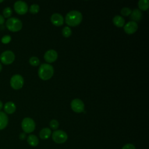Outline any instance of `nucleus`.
<instances>
[{
	"mask_svg": "<svg viewBox=\"0 0 149 149\" xmlns=\"http://www.w3.org/2000/svg\"><path fill=\"white\" fill-rule=\"evenodd\" d=\"M19 137H20V139L21 140H24V139H25V137H26V134H25L24 133H22L20 134Z\"/></svg>",
	"mask_w": 149,
	"mask_h": 149,
	"instance_id": "29",
	"label": "nucleus"
},
{
	"mask_svg": "<svg viewBox=\"0 0 149 149\" xmlns=\"http://www.w3.org/2000/svg\"><path fill=\"white\" fill-rule=\"evenodd\" d=\"M40 10V6L37 4H33L30 6L29 11L32 14H36Z\"/></svg>",
	"mask_w": 149,
	"mask_h": 149,
	"instance_id": "22",
	"label": "nucleus"
},
{
	"mask_svg": "<svg viewBox=\"0 0 149 149\" xmlns=\"http://www.w3.org/2000/svg\"><path fill=\"white\" fill-rule=\"evenodd\" d=\"M15 59L14 53L10 50L3 52L0 55V59L2 63L5 65H10L13 62Z\"/></svg>",
	"mask_w": 149,
	"mask_h": 149,
	"instance_id": "7",
	"label": "nucleus"
},
{
	"mask_svg": "<svg viewBox=\"0 0 149 149\" xmlns=\"http://www.w3.org/2000/svg\"><path fill=\"white\" fill-rule=\"evenodd\" d=\"M113 23L115 26H116L118 27H122L124 26L125 20L123 17L119 15H116L113 18Z\"/></svg>",
	"mask_w": 149,
	"mask_h": 149,
	"instance_id": "17",
	"label": "nucleus"
},
{
	"mask_svg": "<svg viewBox=\"0 0 149 149\" xmlns=\"http://www.w3.org/2000/svg\"><path fill=\"white\" fill-rule=\"evenodd\" d=\"M122 149H136V147L133 144L128 143L124 145Z\"/></svg>",
	"mask_w": 149,
	"mask_h": 149,
	"instance_id": "27",
	"label": "nucleus"
},
{
	"mask_svg": "<svg viewBox=\"0 0 149 149\" xmlns=\"http://www.w3.org/2000/svg\"><path fill=\"white\" fill-rule=\"evenodd\" d=\"M16 105L12 101L7 102L4 105V111L8 114L13 113L16 111Z\"/></svg>",
	"mask_w": 149,
	"mask_h": 149,
	"instance_id": "14",
	"label": "nucleus"
},
{
	"mask_svg": "<svg viewBox=\"0 0 149 149\" xmlns=\"http://www.w3.org/2000/svg\"><path fill=\"white\" fill-rule=\"evenodd\" d=\"M83 16L81 12L77 10H72L68 12L65 17L66 23L71 27L78 26L82 21Z\"/></svg>",
	"mask_w": 149,
	"mask_h": 149,
	"instance_id": "1",
	"label": "nucleus"
},
{
	"mask_svg": "<svg viewBox=\"0 0 149 149\" xmlns=\"http://www.w3.org/2000/svg\"><path fill=\"white\" fill-rule=\"evenodd\" d=\"M124 31L127 34H134L138 29V25L136 22L130 21L127 22L123 27Z\"/></svg>",
	"mask_w": 149,
	"mask_h": 149,
	"instance_id": "11",
	"label": "nucleus"
},
{
	"mask_svg": "<svg viewBox=\"0 0 149 149\" xmlns=\"http://www.w3.org/2000/svg\"><path fill=\"white\" fill-rule=\"evenodd\" d=\"M2 107H3V104H2V102L0 101V110L2 109Z\"/></svg>",
	"mask_w": 149,
	"mask_h": 149,
	"instance_id": "30",
	"label": "nucleus"
},
{
	"mask_svg": "<svg viewBox=\"0 0 149 149\" xmlns=\"http://www.w3.org/2000/svg\"><path fill=\"white\" fill-rule=\"evenodd\" d=\"M24 84L23 77L19 74H14L10 79V84L12 88L15 90L20 89Z\"/></svg>",
	"mask_w": 149,
	"mask_h": 149,
	"instance_id": "6",
	"label": "nucleus"
},
{
	"mask_svg": "<svg viewBox=\"0 0 149 149\" xmlns=\"http://www.w3.org/2000/svg\"><path fill=\"white\" fill-rule=\"evenodd\" d=\"M12 10L10 7H6L3 10V17L8 18L12 15Z\"/></svg>",
	"mask_w": 149,
	"mask_h": 149,
	"instance_id": "23",
	"label": "nucleus"
},
{
	"mask_svg": "<svg viewBox=\"0 0 149 149\" xmlns=\"http://www.w3.org/2000/svg\"><path fill=\"white\" fill-rule=\"evenodd\" d=\"M50 19L51 23L55 26H61L63 25L64 22V19L63 16L58 13L52 14Z\"/></svg>",
	"mask_w": 149,
	"mask_h": 149,
	"instance_id": "12",
	"label": "nucleus"
},
{
	"mask_svg": "<svg viewBox=\"0 0 149 149\" xmlns=\"http://www.w3.org/2000/svg\"><path fill=\"white\" fill-rule=\"evenodd\" d=\"M22 128L24 133H30L36 128V123L34 120L30 118H25L22 122Z\"/></svg>",
	"mask_w": 149,
	"mask_h": 149,
	"instance_id": "4",
	"label": "nucleus"
},
{
	"mask_svg": "<svg viewBox=\"0 0 149 149\" xmlns=\"http://www.w3.org/2000/svg\"><path fill=\"white\" fill-rule=\"evenodd\" d=\"M14 9L19 15H24L28 11L27 3L22 1H17L14 3Z\"/></svg>",
	"mask_w": 149,
	"mask_h": 149,
	"instance_id": "8",
	"label": "nucleus"
},
{
	"mask_svg": "<svg viewBox=\"0 0 149 149\" xmlns=\"http://www.w3.org/2000/svg\"><path fill=\"white\" fill-rule=\"evenodd\" d=\"M52 138L54 141L56 143L62 144L66 141L68 139V134L62 130H57L52 133Z\"/></svg>",
	"mask_w": 149,
	"mask_h": 149,
	"instance_id": "5",
	"label": "nucleus"
},
{
	"mask_svg": "<svg viewBox=\"0 0 149 149\" xmlns=\"http://www.w3.org/2000/svg\"><path fill=\"white\" fill-rule=\"evenodd\" d=\"M138 6L140 10L146 11L148 9L149 1L148 0H140L138 2Z\"/></svg>",
	"mask_w": 149,
	"mask_h": 149,
	"instance_id": "19",
	"label": "nucleus"
},
{
	"mask_svg": "<svg viewBox=\"0 0 149 149\" xmlns=\"http://www.w3.org/2000/svg\"><path fill=\"white\" fill-rule=\"evenodd\" d=\"M62 34L63 36L66 37V38H68L69 37H70L72 34V30L70 29V27H68V26H66L65 27L63 28L62 29Z\"/></svg>",
	"mask_w": 149,
	"mask_h": 149,
	"instance_id": "20",
	"label": "nucleus"
},
{
	"mask_svg": "<svg viewBox=\"0 0 149 149\" xmlns=\"http://www.w3.org/2000/svg\"><path fill=\"white\" fill-rule=\"evenodd\" d=\"M54 72V68L52 65L48 63H42L38 68V74L41 79L48 80L52 77Z\"/></svg>",
	"mask_w": 149,
	"mask_h": 149,
	"instance_id": "2",
	"label": "nucleus"
},
{
	"mask_svg": "<svg viewBox=\"0 0 149 149\" xmlns=\"http://www.w3.org/2000/svg\"><path fill=\"white\" fill-rule=\"evenodd\" d=\"M5 22V19L3 17V16L1 15H0V25L3 24Z\"/></svg>",
	"mask_w": 149,
	"mask_h": 149,
	"instance_id": "28",
	"label": "nucleus"
},
{
	"mask_svg": "<svg viewBox=\"0 0 149 149\" xmlns=\"http://www.w3.org/2000/svg\"><path fill=\"white\" fill-rule=\"evenodd\" d=\"M44 58L48 63H52L58 58V53L54 49H49L45 52Z\"/></svg>",
	"mask_w": 149,
	"mask_h": 149,
	"instance_id": "10",
	"label": "nucleus"
},
{
	"mask_svg": "<svg viewBox=\"0 0 149 149\" xmlns=\"http://www.w3.org/2000/svg\"><path fill=\"white\" fill-rule=\"evenodd\" d=\"M51 135V130L48 127H44L42 129L40 130L39 133L40 137L43 140L48 139L49 137H50Z\"/></svg>",
	"mask_w": 149,
	"mask_h": 149,
	"instance_id": "16",
	"label": "nucleus"
},
{
	"mask_svg": "<svg viewBox=\"0 0 149 149\" xmlns=\"http://www.w3.org/2000/svg\"><path fill=\"white\" fill-rule=\"evenodd\" d=\"M3 1V0H0V3H1V2H2Z\"/></svg>",
	"mask_w": 149,
	"mask_h": 149,
	"instance_id": "32",
	"label": "nucleus"
},
{
	"mask_svg": "<svg viewBox=\"0 0 149 149\" xmlns=\"http://www.w3.org/2000/svg\"><path fill=\"white\" fill-rule=\"evenodd\" d=\"M27 143L28 144L32 146V147H36L38 144L39 140L37 137L34 134H30L27 137Z\"/></svg>",
	"mask_w": 149,
	"mask_h": 149,
	"instance_id": "18",
	"label": "nucleus"
},
{
	"mask_svg": "<svg viewBox=\"0 0 149 149\" xmlns=\"http://www.w3.org/2000/svg\"><path fill=\"white\" fill-rule=\"evenodd\" d=\"M29 63L31 66H37L40 64V60L36 56H32L29 59Z\"/></svg>",
	"mask_w": 149,
	"mask_h": 149,
	"instance_id": "21",
	"label": "nucleus"
},
{
	"mask_svg": "<svg viewBox=\"0 0 149 149\" xmlns=\"http://www.w3.org/2000/svg\"><path fill=\"white\" fill-rule=\"evenodd\" d=\"M142 16L143 15L141 10L138 9H134L131 12L130 19L134 22H139L141 19Z\"/></svg>",
	"mask_w": 149,
	"mask_h": 149,
	"instance_id": "13",
	"label": "nucleus"
},
{
	"mask_svg": "<svg viewBox=\"0 0 149 149\" xmlns=\"http://www.w3.org/2000/svg\"><path fill=\"white\" fill-rule=\"evenodd\" d=\"M6 26L9 31L17 32L22 29V22L16 17H10L6 20Z\"/></svg>",
	"mask_w": 149,
	"mask_h": 149,
	"instance_id": "3",
	"label": "nucleus"
},
{
	"mask_svg": "<svg viewBox=\"0 0 149 149\" xmlns=\"http://www.w3.org/2000/svg\"><path fill=\"white\" fill-rule=\"evenodd\" d=\"M8 123V117L7 115L2 111H0V130L5 129Z\"/></svg>",
	"mask_w": 149,
	"mask_h": 149,
	"instance_id": "15",
	"label": "nucleus"
},
{
	"mask_svg": "<svg viewBox=\"0 0 149 149\" xmlns=\"http://www.w3.org/2000/svg\"><path fill=\"white\" fill-rule=\"evenodd\" d=\"M131 12H132L131 9L129 8H127V7L123 8L120 10L121 15L125 16H127L130 15L131 14Z\"/></svg>",
	"mask_w": 149,
	"mask_h": 149,
	"instance_id": "25",
	"label": "nucleus"
},
{
	"mask_svg": "<svg viewBox=\"0 0 149 149\" xmlns=\"http://www.w3.org/2000/svg\"><path fill=\"white\" fill-rule=\"evenodd\" d=\"M49 126L52 129L56 130L59 127V122L56 119H52L49 122Z\"/></svg>",
	"mask_w": 149,
	"mask_h": 149,
	"instance_id": "24",
	"label": "nucleus"
},
{
	"mask_svg": "<svg viewBox=\"0 0 149 149\" xmlns=\"http://www.w3.org/2000/svg\"><path fill=\"white\" fill-rule=\"evenodd\" d=\"M70 106L72 109L76 113H81L84 110V104L83 102L79 98L73 100L70 103Z\"/></svg>",
	"mask_w": 149,
	"mask_h": 149,
	"instance_id": "9",
	"label": "nucleus"
},
{
	"mask_svg": "<svg viewBox=\"0 0 149 149\" xmlns=\"http://www.w3.org/2000/svg\"><path fill=\"white\" fill-rule=\"evenodd\" d=\"M2 65H1V63H0V72L1 71V70H2Z\"/></svg>",
	"mask_w": 149,
	"mask_h": 149,
	"instance_id": "31",
	"label": "nucleus"
},
{
	"mask_svg": "<svg viewBox=\"0 0 149 149\" xmlns=\"http://www.w3.org/2000/svg\"><path fill=\"white\" fill-rule=\"evenodd\" d=\"M10 41H11V37L9 35H5L1 38V42L5 44L9 43Z\"/></svg>",
	"mask_w": 149,
	"mask_h": 149,
	"instance_id": "26",
	"label": "nucleus"
}]
</instances>
